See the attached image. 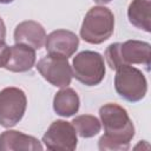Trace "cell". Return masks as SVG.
Returning a JSON list of instances; mask_svg holds the SVG:
<instances>
[{"mask_svg":"<svg viewBox=\"0 0 151 151\" xmlns=\"http://www.w3.org/2000/svg\"><path fill=\"white\" fill-rule=\"evenodd\" d=\"M105 134L99 139L100 150H126L134 136V127L126 111L117 104H106L99 110Z\"/></svg>","mask_w":151,"mask_h":151,"instance_id":"cell-1","label":"cell"},{"mask_svg":"<svg viewBox=\"0 0 151 151\" xmlns=\"http://www.w3.org/2000/svg\"><path fill=\"white\" fill-rule=\"evenodd\" d=\"M113 27L114 17L109 8L101 6L92 7L84 18L80 37L86 42L101 44L112 35Z\"/></svg>","mask_w":151,"mask_h":151,"instance_id":"cell-2","label":"cell"},{"mask_svg":"<svg viewBox=\"0 0 151 151\" xmlns=\"http://www.w3.org/2000/svg\"><path fill=\"white\" fill-rule=\"evenodd\" d=\"M114 87L122 98L134 103L145 97L147 84L144 74L139 70L130 65H123L117 68Z\"/></svg>","mask_w":151,"mask_h":151,"instance_id":"cell-3","label":"cell"},{"mask_svg":"<svg viewBox=\"0 0 151 151\" xmlns=\"http://www.w3.org/2000/svg\"><path fill=\"white\" fill-rule=\"evenodd\" d=\"M72 74L84 85H98L105 77L103 57L92 51H84L79 53L73 59Z\"/></svg>","mask_w":151,"mask_h":151,"instance_id":"cell-4","label":"cell"},{"mask_svg":"<svg viewBox=\"0 0 151 151\" xmlns=\"http://www.w3.org/2000/svg\"><path fill=\"white\" fill-rule=\"evenodd\" d=\"M27 99L17 87H6L0 92V125L12 127L24 117Z\"/></svg>","mask_w":151,"mask_h":151,"instance_id":"cell-5","label":"cell"},{"mask_svg":"<svg viewBox=\"0 0 151 151\" xmlns=\"http://www.w3.org/2000/svg\"><path fill=\"white\" fill-rule=\"evenodd\" d=\"M37 70L52 85L66 87L72 80V68L66 58L57 55H46L37 64Z\"/></svg>","mask_w":151,"mask_h":151,"instance_id":"cell-6","label":"cell"},{"mask_svg":"<svg viewBox=\"0 0 151 151\" xmlns=\"http://www.w3.org/2000/svg\"><path fill=\"white\" fill-rule=\"evenodd\" d=\"M42 142L48 150L72 151L77 147V132L72 124L57 120L51 124L42 137Z\"/></svg>","mask_w":151,"mask_h":151,"instance_id":"cell-7","label":"cell"},{"mask_svg":"<svg viewBox=\"0 0 151 151\" xmlns=\"http://www.w3.org/2000/svg\"><path fill=\"white\" fill-rule=\"evenodd\" d=\"M45 45L48 54L67 59L77 51L79 39L73 32L66 29H57L46 37Z\"/></svg>","mask_w":151,"mask_h":151,"instance_id":"cell-8","label":"cell"},{"mask_svg":"<svg viewBox=\"0 0 151 151\" xmlns=\"http://www.w3.org/2000/svg\"><path fill=\"white\" fill-rule=\"evenodd\" d=\"M14 40L15 44H24L31 46L34 50H39L45 44L46 33L40 24L37 21L27 20L20 22L15 27Z\"/></svg>","mask_w":151,"mask_h":151,"instance_id":"cell-9","label":"cell"},{"mask_svg":"<svg viewBox=\"0 0 151 151\" xmlns=\"http://www.w3.org/2000/svg\"><path fill=\"white\" fill-rule=\"evenodd\" d=\"M151 47L147 42L129 40L120 44V58L123 65L129 64H143L146 70L150 66Z\"/></svg>","mask_w":151,"mask_h":151,"instance_id":"cell-10","label":"cell"},{"mask_svg":"<svg viewBox=\"0 0 151 151\" xmlns=\"http://www.w3.org/2000/svg\"><path fill=\"white\" fill-rule=\"evenodd\" d=\"M35 50L24 44L11 46L9 57L5 68L12 72H26L34 66Z\"/></svg>","mask_w":151,"mask_h":151,"instance_id":"cell-11","label":"cell"},{"mask_svg":"<svg viewBox=\"0 0 151 151\" xmlns=\"http://www.w3.org/2000/svg\"><path fill=\"white\" fill-rule=\"evenodd\" d=\"M0 150H42L39 140L19 131H5L0 134Z\"/></svg>","mask_w":151,"mask_h":151,"instance_id":"cell-12","label":"cell"},{"mask_svg":"<svg viewBox=\"0 0 151 151\" xmlns=\"http://www.w3.org/2000/svg\"><path fill=\"white\" fill-rule=\"evenodd\" d=\"M54 111L63 117L73 116L79 109V98L72 88H64L59 91L53 101Z\"/></svg>","mask_w":151,"mask_h":151,"instance_id":"cell-13","label":"cell"},{"mask_svg":"<svg viewBox=\"0 0 151 151\" xmlns=\"http://www.w3.org/2000/svg\"><path fill=\"white\" fill-rule=\"evenodd\" d=\"M127 17L133 26L150 32V0H133L129 6Z\"/></svg>","mask_w":151,"mask_h":151,"instance_id":"cell-14","label":"cell"},{"mask_svg":"<svg viewBox=\"0 0 151 151\" xmlns=\"http://www.w3.org/2000/svg\"><path fill=\"white\" fill-rule=\"evenodd\" d=\"M72 125L76 129V132L84 138L93 137L100 131L99 120L96 117L90 114H84L74 118L72 122Z\"/></svg>","mask_w":151,"mask_h":151,"instance_id":"cell-15","label":"cell"},{"mask_svg":"<svg viewBox=\"0 0 151 151\" xmlns=\"http://www.w3.org/2000/svg\"><path fill=\"white\" fill-rule=\"evenodd\" d=\"M105 58H106L109 66L112 70H117L120 66H123L122 58H120V44L116 42V44L110 45L105 52Z\"/></svg>","mask_w":151,"mask_h":151,"instance_id":"cell-16","label":"cell"},{"mask_svg":"<svg viewBox=\"0 0 151 151\" xmlns=\"http://www.w3.org/2000/svg\"><path fill=\"white\" fill-rule=\"evenodd\" d=\"M11 47H8L4 40H0V67H5L9 57Z\"/></svg>","mask_w":151,"mask_h":151,"instance_id":"cell-17","label":"cell"},{"mask_svg":"<svg viewBox=\"0 0 151 151\" xmlns=\"http://www.w3.org/2000/svg\"><path fill=\"white\" fill-rule=\"evenodd\" d=\"M6 37V29H5V24L2 21V19L0 18V40H5Z\"/></svg>","mask_w":151,"mask_h":151,"instance_id":"cell-18","label":"cell"},{"mask_svg":"<svg viewBox=\"0 0 151 151\" xmlns=\"http://www.w3.org/2000/svg\"><path fill=\"white\" fill-rule=\"evenodd\" d=\"M94 1L98 4H106V2H110L111 0H94Z\"/></svg>","mask_w":151,"mask_h":151,"instance_id":"cell-19","label":"cell"},{"mask_svg":"<svg viewBox=\"0 0 151 151\" xmlns=\"http://www.w3.org/2000/svg\"><path fill=\"white\" fill-rule=\"evenodd\" d=\"M13 0H0V4H9L12 2Z\"/></svg>","mask_w":151,"mask_h":151,"instance_id":"cell-20","label":"cell"}]
</instances>
